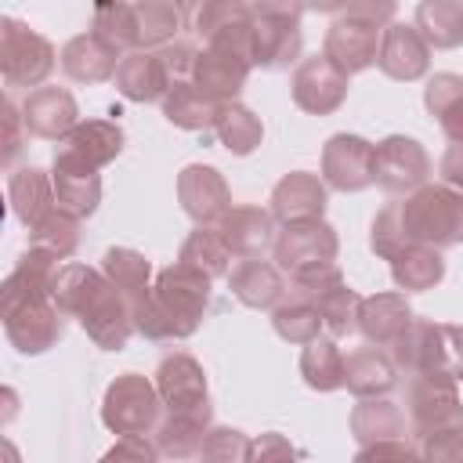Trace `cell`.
<instances>
[{
    "label": "cell",
    "mask_w": 463,
    "mask_h": 463,
    "mask_svg": "<svg viewBox=\"0 0 463 463\" xmlns=\"http://www.w3.org/2000/svg\"><path fill=\"white\" fill-rule=\"evenodd\" d=\"M217 228H221V235H224L228 250H232L239 260L260 257V250L271 246V239H275L271 213H264L260 206H232Z\"/></svg>",
    "instance_id": "obj_28"
},
{
    "label": "cell",
    "mask_w": 463,
    "mask_h": 463,
    "mask_svg": "<svg viewBox=\"0 0 463 463\" xmlns=\"http://www.w3.org/2000/svg\"><path fill=\"white\" fill-rule=\"evenodd\" d=\"M423 463H463V427L423 438Z\"/></svg>",
    "instance_id": "obj_50"
},
{
    "label": "cell",
    "mask_w": 463,
    "mask_h": 463,
    "mask_svg": "<svg viewBox=\"0 0 463 463\" xmlns=\"http://www.w3.org/2000/svg\"><path fill=\"white\" fill-rule=\"evenodd\" d=\"M354 463H423V456L405 441H376V445H362Z\"/></svg>",
    "instance_id": "obj_49"
},
{
    "label": "cell",
    "mask_w": 463,
    "mask_h": 463,
    "mask_svg": "<svg viewBox=\"0 0 463 463\" xmlns=\"http://www.w3.org/2000/svg\"><path fill=\"white\" fill-rule=\"evenodd\" d=\"M438 170H441V177H445L449 188L463 192V141H452V145H449V152L441 156Z\"/></svg>",
    "instance_id": "obj_53"
},
{
    "label": "cell",
    "mask_w": 463,
    "mask_h": 463,
    "mask_svg": "<svg viewBox=\"0 0 463 463\" xmlns=\"http://www.w3.org/2000/svg\"><path fill=\"white\" fill-rule=\"evenodd\" d=\"M250 463H300V456H297V449L282 434L268 430V434H260L253 441V459Z\"/></svg>",
    "instance_id": "obj_52"
},
{
    "label": "cell",
    "mask_w": 463,
    "mask_h": 463,
    "mask_svg": "<svg viewBox=\"0 0 463 463\" xmlns=\"http://www.w3.org/2000/svg\"><path fill=\"white\" fill-rule=\"evenodd\" d=\"M206 430V423H199V420H184V416H163L159 420V427H156V449L163 452V456H170L174 463H181V459H188V456H199V449H203V434Z\"/></svg>",
    "instance_id": "obj_43"
},
{
    "label": "cell",
    "mask_w": 463,
    "mask_h": 463,
    "mask_svg": "<svg viewBox=\"0 0 463 463\" xmlns=\"http://www.w3.org/2000/svg\"><path fill=\"white\" fill-rule=\"evenodd\" d=\"M300 373H304L307 387H315V391L344 387V351L336 347V340L333 336L311 340L300 354Z\"/></svg>",
    "instance_id": "obj_38"
},
{
    "label": "cell",
    "mask_w": 463,
    "mask_h": 463,
    "mask_svg": "<svg viewBox=\"0 0 463 463\" xmlns=\"http://www.w3.org/2000/svg\"><path fill=\"white\" fill-rule=\"evenodd\" d=\"M159 61H163V69H166V76H170V87L174 83H192V76H195V61H199V51L192 47V43H166L163 51H159Z\"/></svg>",
    "instance_id": "obj_48"
},
{
    "label": "cell",
    "mask_w": 463,
    "mask_h": 463,
    "mask_svg": "<svg viewBox=\"0 0 463 463\" xmlns=\"http://www.w3.org/2000/svg\"><path fill=\"white\" fill-rule=\"evenodd\" d=\"M51 184H54V203L72 213V217H90L98 210V199H101V177L90 163H83L80 156H72L69 148H58L54 152V174H51Z\"/></svg>",
    "instance_id": "obj_12"
},
{
    "label": "cell",
    "mask_w": 463,
    "mask_h": 463,
    "mask_svg": "<svg viewBox=\"0 0 463 463\" xmlns=\"http://www.w3.org/2000/svg\"><path fill=\"white\" fill-rule=\"evenodd\" d=\"M293 293H300L304 300L315 304V311L322 315V326L329 329V336H344L358 326V307H362V297L344 282L340 268L329 264L322 271H311L304 279H293Z\"/></svg>",
    "instance_id": "obj_7"
},
{
    "label": "cell",
    "mask_w": 463,
    "mask_h": 463,
    "mask_svg": "<svg viewBox=\"0 0 463 463\" xmlns=\"http://www.w3.org/2000/svg\"><path fill=\"white\" fill-rule=\"evenodd\" d=\"M228 282H232V293L246 304V307H279L286 300V275L279 264L271 260H260V257H250V260H239L232 271H228Z\"/></svg>",
    "instance_id": "obj_23"
},
{
    "label": "cell",
    "mask_w": 463,
    "mask_h": 463,
    "mask_svg": "<svg viewBox=\"0 0 463 463\" xmlns=\"http://www.w3.org/2000/svg\"><path fill=\"white\" fill-rule=\"evenodd\" d=\"M177 195H181L184 213L195 224H213V221L221 224L224 213L232 210L228 184L213 166H184L181 181H177Z\"/></svg>",
    "instance_id": "obj_17"
},
{
    "label": "cell",
    "mask_w": 463,
    "mask_h": 463,
    "mask_svg": "<svg viewBox=\"0 0 463 463\" xmlns=\"http://www.w3.org/2000/svg\"><path fill=\"white\" fill-rule=\"evenodd\" d=\"M213 130H217L221 145H224L228 152H235V156H250V152L260 145V137H264L260 119H257V116H253L246 105H239V101L221 105Z\"/></svg>",
    "instance_id": "obj_39"
},
{
    "label": "cell",
    "mask_w": 463,
    "mask_h": 463,
    "mask_svg": "<svg viewBox=\"0 0 463 463\" xmlns=\"http://www.w3.org/2000/svg\"><path fill=\"white\" fill-rule=\"evenodd\" d=\"M181 322H188L192 329L199 326V318L206 315V304H210V275L188 268V264H170L159 271L156 279V289H152Z\"/></svg>",
    "instance_id": "obj_16"
},
{
    "label": "cell",
    "mask_w": 463,
    "mask_h": 463,
    "mask_svg": "<svg viewBox=\"0 0 463 463\" xmlns=\"http://www.w3.org/2000/svg\"><path fill=\"white\" fill-rule=\"evenodd\" d=\"M61 148H69L72 156H80L83 163H90L94 170H101L105 163H112L123 148V130L109 119H87L76 123V130L61 141Z\"/></svg>",
    "instance_id": "obj_30"
},
{
    "label": "cell",
    "mask_w": 463,
    "mask_h": 463,
    "mask_svg": "<svg viewBox=\"0 0 463 463\" xmlns=\"http://www.w3.org/2000/svg\"><path fill=\"white\" fill-rule=\"evenodd\" d=\"M416 29L427 47H459L463 43V4H420Z\"/></svg>",
    "instance_id": "obj_41"
},
{
    "label": "cell",
    "mask_w": 463,
    "mask_h": 463,
    "mask_svg": "<svg viewBox=\"0 0 463 463\" xmlns=\"http://www.w3.org/2000/svg\"><path fill=\"white\" fill-rule=\"evenodd\" d=\"M80 326L87 329V336L105 347V351H123L130 333H134V311H130V300L112 286L105 282L101 293L83 307L80 315Z\"/></svg>",
    "instance_id": "obj_13"
},
{
    "label": "cell",
    "mask_w": 463,
    "mask_h": 463,
    "mask_svg": "<svg viewBox=\"0 0 463 463\" xmlns=\"http://www.w3.org/2000/svg\"><path fill=\"white\" fill-rule=\"evenodd\" d=\"M347 98V76L326 58V54H315V58H304L297 76H293V101L304 109V112H333L340 109Z\"/></svg>",
    "instance_id": "obj_15"
},
{
    "label": "cell",
    "mask_w": 463,
    "mask_h": 463,
    "mask_svg": "<svg viewBox=\"0 0 463 463\" xmlns=\"http://www.w3.org/2000/svg\"><path fill=\"white\" fill-rule=\"evenodd\" d=\"M25 134L36 137H69L76 130V101L61 87H36L22 105Z\"/></svg>",
    "instance_id": "obj_22"
},
{
    "label": "cell",
    "mask_w": 463,
    "mask_h": 463,
    "mask_svg": "<svg viewBox=\"0 0 463 463\" xmlns=\"http://www.w3.org/2000/svg\"><path fill=\"white\" fill-rule=\"evenodd\" d=\"M4 329L22 354H40L61 336V311L54 300H36L4 315Z\"/></svg>",
    "instance_id": "obj_18"
},
{
    "label": "cell",
    "mask_w": 463,
    "mask_h": 463,
    "mask_svg": "<svg viewBox=\"0 0 463 463\" xmlns=\"http://www.w3.org/2000/svg\"><path fill=\"white\" fill-rule=\"evenodd\" d=\"M0 58H4V80L11 87H36L54 69V47L14 18H4Z\"/></svg>",
    "instance_id": "obj_8"
},
{
    "label": "cell",
    "mask_w": 463,
    "mask_h": 463,
    "mask_svg": "<svg viewBox=\"0 0 463 463\" xmlns=\"http://www.w3.org/2000/svg\"><path fill=\"white\" fill-rule=\"evenodd\" d=\"M217 112L221 105L210 101L195 83H174L163 98V116L174 123V127H184V130H206L217 123Z\"/></svg>",
    "instance_id": "obj_32"
},
{
    "label": "cell",
    "mask_w": 463,
    "mask_h": 463,
    "mask_svg": "<svg viewBox=\"0 0 463 463\" xmlns=\"http://www.w3.org/2000/svg\"><path fill=\"white\" fill-rule=\"evenodd\" d=\"M391 275L402 286V293H420V289H430L441 282L445 257H441V250H430V246H409L402 257L391 260Z\"/></svg>",
    "instance_id": "obj_36"
},
{
    "label": "cell",
    "mask_w": 463,
    "mask_h": 463,
    "mask_svg": "<svg viewBox=\"0 0 463 463\" xmlns=\"http://www.w3.org/2000/svg\"><path fill=\"white\" fill-rule=\"evenodd\" d=\"M109 279L105 275H98L94 268H87V264H65L61 271H58V279H54V289H51V300L58 304V311L61 315H83V307L101 293V286H105Z\"/></svg>",
    "instance_id": "obj_35"
},
{
    "label": "cell",
    "mask_w": 463,
    "mask_h": 463,
    "mask_svg": "<svg viewBox=\"0 0 463 463\" xmlns=\"http://www.w3.org/2000/svg\"><path fill=\"white\" fill-rule=\"evenodd\" d=\"M130 311H134V329L148 340H184L192 336L195 329L188 322H181L152 289L141 293L137 300H130Z\"/></svg>",
    "instance_id": "obj_37"
},
{
    "label": "cell",
    "mask_w": 463,
    "mask_h": 463,
    "mask_svg": "<svg viewBox=\"0 0 463 463\" xmlns=\"http://www.w3.org/2000/svg\"><path fill=\"white\" fill-rule=\"evenodd\" d=\"M18 123H25V119L18 116L14 101L7 98V101H4V127H7V134H4V156H7V159H14V152L22 148V145H18Z\"/></svg>",
    "instance_id": "obj_54"
},
{
    "label": "cell",
    "mask_w": 463,
    "mask_h": 463,
    "mask_svg": "<svg viewBox=\"0 0 463 463\" xmlns=\"http://www.w3.org/2000/svg\"><path fill=\"white\" fill-rule=\"evenodd\" d=\"M76 242H80V217L65 213L61 206H54V210L33 228V235H29V246H33V250H43V253H51V257H58V260H65V257L76 250Z\"/></svg>",
    "instance_id": "obj_42"
},
{
    "label": "cell",
    "mask_w": 463,
    "mask_h": 463,
    "mask_svg": "<svg viewBox=\"0 0 463 463\" xmlns=\"http://www.w3.org/2000/svg\"><path fill=\"white\" fill-rule=\"evenodd\" d=\"M250 76V61H242L239 54L232 51H221V47H203L199 51V61H195V76L192 83L217 105H232L235 94L242 90Z\"/></svg>",
    "instance_id": "obj_21"
},
{
    "label": "cell",
    "mask_w": 463,
    "mask_h": 463,
    "mask_svg": "<svg viewBox=\"0 0 463 463\" xmlns=\"http://www.w3.org/2000/svg\"><path fill=\"white\" fill-rule=\"evenodd\" d=\"M423 101H427L430 116L438 119V127L452 141H463V76H456V72L430 76V83L423 90Z\"/></svg>",
    "instance_id": "obj_33"
},
{
    "label": "cell",
    "mask_w": 463,
    "mask_h": 463,
    "mask_svg": "<svg viewBox=\"0 0 463 463\" xmlns=\"http://www.w3.org/2000/svg\"><path fill=\"white\" fill-rule=\"evenodd\" d=\"M271 322H275V333L282 336V340H289V344H311V340H318L322 336V315L315 311V304L311 300H304L300 293H293L289 300H282L275 311H271Z\"/></svg>",
    "instance_id": "obj_40"
},
{
    "label": "cell",
    "mask_w": 463,
    "mask_h": 463,
    "mask_svg": "<svg viewBox=\"0 0 463 463\" xmlns=\"http://www.w3.org/2000/svg\"><path fill=\"white\" fill-rule=\"evenodd\" d=\"M101 463H159V449L148 438H119L101 456Z\"/></svg>",
    "instance_id": "obj_51"
},
{
    "label": "cell",
    "mask_w": 463,
    "mask_h": 463,
    "mask_svg": "<svg viewBox=\"0 0 463 463\" xmlns=\"http://www.w3.org/2000/svg\"><path fill=\"white\" fill-rule=\"evenodd\" d=\"M380 69L391 80H420L430 65V47L420 36L416 25H387L380 36V54H376Z\"/></svg>",
    "instance_id": "obj_19"
},
{
    "label": "cell",
    "mask_w": 463,
    "mask_h": 463,
    "mask_svg": "<svg viewBox=\"0 0 463 463\" xmlns=\"http://www.w3.org/2000/svg\"><path fill=\"white\" fill-rule=\"evenodd\" d=\"M105 275L109 282L127 297V300H137L141 293H148V260L134 250H109L105 253Z\"/></svg>",
    "instance_id": "obj_45"
},
{
    "label": "cell",
    "mask_w": 463,
    "mask_h": 463,
    "mask_svg": "<svg viewBox=\"0 0 463 463\" xmlns=\"http://www.w3.org/2000/svg\"><path fill=\"white\" fill-rule=\"evenodd\" d=\"M116 87L130 101H163L170 90V76H166L159 54L130 51V54H123V61L116 69Z\"/></svg>",
    "instance_id": "obj_27"
},
{
    "label": "cell",
    "mask_w": 463,
    "mask_h": 463,
    "mask_svg": "<svg viewBox=\"0 0 463 463\" xmlns=\"http://www.w3.org/2000/svg\"><path fill=\"white\" fill-rule=\"evenodd\" d=\"M409 322H412V311L405 293H376V297H365L358 307V329L376 347H391L409 329Z\"/></svg>",
    "instance_id": "obj_25"
},
{
    "label": "cell",
    "mask_w": 463,
    "mask_h": 463,
    "mask_svg": "<svg viewBox=\"0 0 463 463\" xmlns=\"http://www.w3.org/2000/svg\"><path fill=\"white\" fill-rule=\"evenodd\" d=\"M430 174V156L423 152V145L416 137H383L380 145H373V181L398 195V192H416L423 188Z\"/></svg>",
    "instance_id": "obj_10"
},
{
    "label": "cell",
    "mask_w": 463,
    "mask_h": 463,
    "mask_svg": "<svg viewBox=\"0 0 463 463\" xmlns=\"http://www.w3.org/2000/svg\"><path fill=\"white\" fill-rule=\"evenodd\" d=\"M409 423L420 438L463 427V405L456 380L449 376H416L409 383Z\"/></svg>",
    "instance_id": "obj_9"
},
{
    "label": "cell",
    "mask_w": 463,
    "mask_h": 463,
    "mask_svg": "<svg viewBox=\"0 0 463 463\" xmlns=\"http://www.w3.org/2000/svg\"><path fill=\"white\" fill-rule=\"evenodd\" d=\"M137 14V33H141V51L145 47H156V43H174V33L184 25L188 18V7H177V4H137L134 7Z\"/></svg>",
    "instance_id": "obj_44"
},
{
    "label": "cell",
    "mask_w": 463,
    "mask_h": 463,
    "mask_svg": "<svg viewBox=\"0 0 463 463\" xmlns=\"http://www.w3.org/2000/svg\"><path fill=\"white\" fill-rule=\"evenodd\" d=\"M156 391L166 405L170 416H184V420H199V423H210V394H206V373L203 365L177 351L170 358L159 362V373H156Z\"/></svg>",
    "instance_id": "obj_6"
},
{
    "label": "cell",
    "mask_w": 463,
    "mask_h": 463,
    "mask_svg": "<svg viewBox=\"0 0 463 463\" xmlns=\"http://www.w3.org/2000/svg\"><path fill=\"white\" fill-rule=\"evenodd\" d=\"M123 54L98 33H83V36H72L61 51V69L80 80V83H98V80H116V69H119Z\"/></svg>",
    "instance_id": "obj_24"
},
{
    "label": "cell",
    "mask_w": 463,
    "mask_h": 463,
    "mask_svg": "<svg viewBox=\"0 0 463 463\" xmlns=\"http://www.w3.org/2000/svg\"><path fill=\"white\" fill-rule=\"evenodd\" d=\"M232 260H235V253L228 250L221 228H210V224H199L184 239V246H181V264H188V268H195V271H203L210 279L228 275L232 271Z\"/></svg>",
    "instance_id": "obj_34"
},
{
    "label": "cell",
    "mask_w": 463,
    "mask_h": 463,
    "mask_svg": "<svg viewBox=\"0 0 463 463\" xmlns=\"http://www.w3.org/2000/svg\"><path fill=\"white\" fill-rule=\"evenodd\" d=\"M253 459V438H246L235 427H213L203 438L199 463H250Z\"/></svg>",
    "instance_id": "obj_46"
},
{
    "label": "cell",
    "mask_w": 463,
    "mask_h": 463,
    "mask_svg": "<svg viewBox=\"0 0 463 463\" xmlns=\"http://www.w3.org/2000/svg\"><path fill=\"white\" fill-rule=\"evenodd\" d=\"M351 430L362 445L376 441H398L405 438V412L387 398H362L351 412Z\"/></svg>",
    "instance_id": "obj_31"
},
{
    "label": "cell",
    "mask_w": 463,
    "mask_h": 463,
    "mask_svg": "<svg viewBox=\"0 0 463 463\" xmlns=\"http://www.w3.org/2000/svg\"><path fill=\"white\" fill-rule=\"evenodd\" d=\"M402 221L412 246H456L463 242V192L449 184H423L402 203Z\"/></svg>",
    "instance_id": "obj_2"
},
{
    "label": "cell",
    "mask_w": 463,
    "mask_h": 463,
    "mask_svg": "<svg viewBox=\"0 0 463 463\" xmlns=\"http://www.w3.org/2000/svg\"><path fill=\"white\" fill-rule=\"evenodd\" d=\"M409 246H412V239H409L405 221H402V203L394 199V203H387V206L376 213V221H373V250H376L383 260H394V257H402Z\"/></svg>",
    "instance_id": "obj_47"
},
{
    "label": "cell",
    "mask_w": 463,
    "mask_h": 463,
    "mask_svg": "<svg viewBox=\"0 0 463 463\" xmlns=\"http://www.w3.org/2000/svg\"><path fill=\"white\" fill-rule=\"evenodd\" d=\"M253 25V65L286 69L300 54V7L297 4H246Z\"/></svg>",
    "instance_id": "obj_3"
},
{
    "label": "cell",
    "mask_w": 463,
    "mask_h": 463,
    "mask_svg": "<svg viewBox=\"0 0 463 463\" xmlns=\"http://www.w3.org/2000/svg\"><path fill=\"white\" fill-rule=\"evenodd\" d=\"M322 174L329 188L358 192L373 184V145L358 134H333L322 152Z\"/></svg>",
    "instance_id": "obj_14"
},
{
    "label": "cell",
    "mask_w": 463,
    "mask_h": 463,
    "mask_svg": "<svg viewBox=\"0 0 463 463\" xmlns=\"http://www.w3.org/2000/svg\"><path fill=\"white\" fill-rule=\"evenodd\" d=\"M398 383V365L376 351V347H358L344 354V387L362 398H383Z\"/></svg>",
    "instance_id": "obj_26"
},
{
    "label": "cell",
    "mask_w": 463,
    "mask_h": 463,
    "mask_svg": "<svg viewBox=\"0 0 463 463\" xmlns=\"http://www.w3.org/2000/svg\"><path fill=\"white\" fill-rule=\"evenodd\" d=\"M391 362L412 376L463 380V326L412 318L409 329L391 344Z\"/></svg>",
    "instance_id": "obj_1"
},
{
    "label": "cell",
    "mask_w": 463,
    "mask_h": 463,
    "mask_svg": "<svg viewBox=\"0 0 463 463\" xmlns=\"http://www.w3.org/2000/svg\"><path fill=\"white\" fill-rule=\"evenodd\" d=\"M336 250H340L336 232L326 221H300V224H286L282 235L275 239V264L282 268V275L304 279L311 271L336 264Z\"/></svg>",
    "instance_id": "obj_5"
},
{
    "label": "cell",
    "mask_w": 463,
    "mask_h": 463,
    "mask_svg": "<svg viewBox=\"0 0 463 463\" xmlns=\"http://www.w3.org/2000/svg\"><path fill=\"white\" fill-rule=\"evenodd\" d=\"M101 420L109 430H116L123 438H145V430L159 427V391L145 376L123 373L105 391Z\"/></svg>",
    "instance_id": "obj_4"
},
{
    "label": "cell",
    "mask_w": 463,
    "mask_h": 463,
    "mask_svg": "<svg viewBox=\"0 0 463 463\" xmlns=\"http://www.w3.org/2000/svg\"><path fill=\"white\" fill-rule=\"evenodd\" d=\"M380 36H383L380 25L340 11V18H336V22L329 25V33H326V51H322V54H326L344 76H351V72H362V69H369V65L376 61V54H380Z\"/></svg>",
    "instance_id": "obj_11"
},
{
    "label": "cell",
    "mask_w": 463,
    "mask_h": 463,
    "mask_svg": "<svg viewBox=\"0 0 463 463\" xmlns=\"http://www.w3.org/2000/svg\"><path fill=\"white\" fill-rule=\"evenodd\" d=\"M7 195H11V210L18 213L22 224L36 228L58 203H54V184L43 170L36 166H25L18 174H11V184H7Z\"/></svg>",
    "instance_id": "obj_29"
},
{
    "label": "cell",
    "mask_w": 463,
    "mask_h": 463,
    "mask_svg": "<svg viewBox=\"0 0 463 463\" xmlns=\"http://www.w3.org/2000/svg\"><path fill=\"white\" fill-rule=\"evenodd\" d=\"M326 213V188L315 174L293 170L286 174L275 192H271V217L282 224H300V221H322Z\"/></svg>",
    "instance_id": "obj_20"
}]
</instances>
